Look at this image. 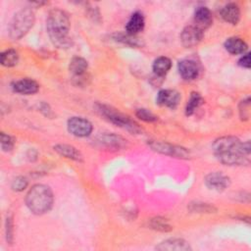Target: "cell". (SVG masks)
Here are the masks:
<instances>
[{"instance_id": "2e32d148", "label": "cell", "mask_w": 251, "mask_h": 251, "mask_svg": "<svg viewBox=\"0 0 251 251\" xmlns=\"http://www.w3.org/2000/svg\"><path fill=\"white\" fill-rule=\"evenodd\" d=\"M13 88L18 93L25 94V95H30V94H34L38 91L39 85L35 80H33L31 78H22L14 83Z\"/></svg>"}, {"instance_id": "ffe728a7", "label": "cell", "mask_w": 251, "mask_h": 251, "mask_svg": "<svg viewBox=\"0 0 251 251\" xmlns=\"http://www.w3.org/2000/svg\"><path fill=\"white\" fill-rule=\"evenodd\" d=\"M87 68H88V64L86 60L81 57H74L71 60L70 66H69V70L75 77L83 76L87 71Z\"/></svg>"}, {"instance_id": "9c48e42d", "label": "cell", "mask_w": 251, "mask_h": 251, "mask_svg": "<svg viewBox=\"0 0 251 251\" xmlns=\"http://www.w3.org/2000/svg\"><path fill=\"white\" fill-rule=\"evenodd\" d=\"M177 70L180 76L185 80L195 79L200 73L198 64L194 60L183 59L178 62Z\"/></svg>"}, {"instance_id": "44dd1931", "label": "cell", "mask_w": 251, "mask_h": 251, "mask_svg": "<svg viewBox=\"0 0 251 251\" xmlns=\"http://www.w3.org/2000/svg\"><path fill=\"white\" fill-rule=\"evenodd\" d=\"M172 62L167 57H159L153 63V72L158 76L165 75L171 69Z\"/></svg>"}, {"instance_id": "484cf974", "label": "cell", "mask_w": 251, "mask_h": 251, "mask_svg": "<svg viewBox=\"0 0 251 251\" xmlns=\"http://www.w3.org/2000/svg\"><path fill=\"white\" fill-rule=\"evenodd\" d=\"M250 116V98L242 100L239 104V117L242 121H247Z\"/></svg>"}, {"instance_id": "7c38bea8", "label": "cell", "mask_w": 251, "mask_h": 251, "mask_svg": "<svg viewBox=\"0 0 251 251\" xmlns=\"http://www.w3.org/2000/svg\"><path fill=\"white\" fill-rule=\"evenodd\" d=\"M156 249L161 251H189L191 247L189 243L182 238H169L160 242L156 246Z\"/></svg>"}, {"instance_id": "f1b7e54d", "label": "cell", "mask_w": 251, "mask_h": 251, "mask_svg": "<svg viewBox=\"0 0 251 251\" xmlns=\"http://www.w3.org/2000/svg\"><path fill=\"white\" fill-rule=\"evenodd\" d=\"M27 179L25 176H17L12 181V188L15 191H23L27 186Z\"/></svg>"}, {"instance_id": "8992f818", "label": "cell", "mask_w": 251, "mask_h": 251, "mask_svg": "<svg viewBox=\"0 0 251 251\" xmlns=\"http://www.w3.org/2000/svg\"><path fill=\"white\" fill-rule=\"evenodd\" d=\"M150 147L159 153L170 155L176 158H188L189 157V152L180 146L173 145L168 142H163V141H152L150 142Z\"/></svg>"}, {"instance_id": "6da1fadb", "label": "cell", "mask_w": 251, "mask_h": 251, "mask_svg": "<svg viewBox=\"0 0 251 251\" xmlns=\"http://www.w3.org/2000/svg\"><path fill=\"white\" fill-rule=\"evenodd\" d=\"M213 151L217 159L227 166L249 164L250 142H241L235 136H222L213 143Z\"/></svg>"}, {"instance_id": "52a82bcc", "label": "cell", "mask_w": 251, "mask_h": 251, "mask_svg": "<svg viewBox=\"0 0 251 251\" xmlns=\"http://www.w3.org/2000/svg\"><path fill=\"white\" fill-rule=\"evenodd\" d=\"M68 129L69 131L78 137L88 136L93 129L92 124L81 117H72L68 121Z\"/></svg>"}, {"instance_id": "ac0fdd59", "label": "cell", "mask_w": 251, "mask_h": 251, "mask_svg": "<svg viewBox=\"0 0 251 251\" xmlns=\"http://www.w3.org/2000/svg\"><path fill=\"white\" fill-rule=\"evenodd\" d=\"M225 48L228 53L232 55H238L245 53V51L247 50V44L243 39L233 36L226 40Z\"/></svg>"}, {"instance_id": "30bf717a", "label": "cell", "mask_w": 251, "mask_h": 251, "mask_svg": "<svg viewBox=\"0 0 251 251\" xmlns=\"http://www.w3.org/2000/svg\"><path fill=\"white\" fill-rule=\"evenodd\" d=\"M229 177L219 172L211 173L205 178V184L207 187L215 191L225 190L229 185Z\"/></svg>"}, {"instance_id": "d6986e66", "label": "cell", "mask_w": 251, "mask_h": 251, "mask_svg": "<svg viewBox=\"0 0 251 251\" xmlns=\"http://www.w3.org/2000/svg\"><path fill=\"white\" fill-rule=\"evenodd\" d=\"M54 150L63 157L72 159L75 161H81L82 156L80 152L74 146L69 144H57L54 146Z\"/></svg>"}, {"instance_id": "5b68a950", "label": "cell", "mask_w": 251, "mask_h": 251, "mask_svg": "<svg viewBox=\"0 0 251 251\" xmlns=\"http://www.w3.org/2000/svg\"><path fill=\"white\" fill-rule=\"evenodd\" d=\"M98 111L103 115L108 121L115 124L117 126H120L124 129H126L132 133H139L141 132V128L139 126L132 121L129 117L126 116L125 114L119 112L118 110L103 104L98 105Z\"/></svg>"}, {"instance_id": "4316f807", "label": "cell", "mask_w": 251, "mask_h": 251, "mask_svg": "<svg viewBox=\"0 0 251 251\" xmlns=\"http://www.w3.org/2000/svg\"><path fill=\"white\" fill-rule=\"evenodd\" d=\"M0 142H1V147L3 151H11L14 147V139L12 136L9 134H6L5 132H1V137H0Z\"/></svg>"}, {"instance_id": "f546056e", "label": "cell", "mask_w": 251, "mask_h": 251, "mask_svg": "<svg viewBox=\"0 0 251 251\" xmlns=\"http://www.w3.org/2000/svg\"><path fill=\"white\" fill-rule=\"evenodd\" d=\"M6 236L8 242H11L13 238V222L11 218H7L6 220Z\"/></svg>"}, {"instance_id": "e0dca14e", "label": "cell", "mask_w": 251, "mask_h": 251, "mask_svg": "<svg viewBox=\"0 0 251 251\" xmlns=\"http://www.w3.org/2000/svg\"><path fill=\"white\" fill-rule=\"evenodd\" d=\"M98 143L101 145H105L108 148H115V149H120L125 147L126 140L124 139L123 137L113 134V133H104L98 136L97 138Z\"/></svg>"}, {"instance_id": "7402d4cb", "label": "cell", "mask_w": 251, "mask_h": 251, "mask_svg": "<svg viewBox=\"0 0 251 251\" xmlns=\"http://www.w3.org/2000/svg\"><path fill=\"white\" fill-rule=\"evenodd\" d=\"M203 102L204 100L198 92H192L185 107L186 116H191L203 104Z\"/></svg>"}, {"instance_id": "3957f363", "label": "cell", "mask_w": 251, "mask_h": 251, "mask_svg": "<svg viewBox=\"0 0 251 251\" xmlns=\"http://www.w3.org/2000/svg\"><path fill=\"white\" fill-rule=\"evenodd\" d=\"M54 196L49 186L45 184H35L27 192L25 203L31 213L42 215L48 212L53 205Z\"/></svg>"}, {"instance_id": "603a6c76", "label": "cell", "mask_w": 251, "mask_h": 251, "mask_svg": "<svg viewBox=\"0 0 251 251\" xmlns=\"http://www.w3.org/2000/svg\"><path fill=\"white\" fill-rule=\"evenodd\" d=\"M19 54L14 49H8L1 53V64L5 67H14L18 64Z\"/></svg>"}, {"instance_id": "4dcf8cb0", "label": "cell", "mask_w": 251, "mask_h": 251, "mask_svg": "<svg viewBox=\"0 0 251 251\" xmlns=\"http://www.w3.org/2000/svg\"><path fill=\"white\" fill-rule=\"evenodd\" d=\"M238 64L239 66L243 67V68H246V69H249L250 66H251V61H250V54L249 53H246L244 54L238 61Z\"/></svg>"}, {"instance_id": "5bb4252c", "label": "cell", "mask_w": 251, "mask_h": 251, "mask_svg": "<svg viewBox=\"0 0 251 251\" xmlns=\"http://www.w3.org/2000/svg\"><path fill=\"white\" fill-rule=\"evenodd\" d=\"M220 14L224 21L231 25H236L240 20V9L235 3H228L225 5L221 9Z\"/></svg>"}, {"instance_id": "ba28073f", "label": "cell", "mask_w": 251, "mask_h": 251, "mask_svg": "<svg viewBox=\"0 0 251 251\" xmlns=\"http://www.w3.org/2000/svg\"><path fill=\"white\" fill-rule=\"evenodd\" d=\"M203 30L194 25H187L180 33V40L184 47L190 48L196 46L203 38Z\"/></svg>"}, {"instance_id": "83f0119b", "label": "cell", "mask_w": 251, "mask_h": 251, "mask_svg": "<svg viewBox=\"0 0 251 251\" xmlns=\"http://www.w3.org/2000/svg\"><path fill=\"white\" fill-rule=\"evenodd\" d=\"M135 114H136L137 118H139L140 120H142L144 122L151 123V122L157 121V119H158L152 112H150L147 109H137Z\"/></svg>"}, {"instance_id": "cb8c5ba5", "label": "cell", "mask_w": 251, "mask_h": 251, "mask_svg": "<svg viewBox=\"0 0 251 251\" xmlns=\"http://www.w3.org/2000/svg\"><path fill=\"white\" fill-rule=\"evenodd\" d=\"M149 225H150L151 228H153L155 230L163 231V232H167V231H170V230L173 229V227L169 224L168 220H166L164 218H160V217L151 219Z\"/></svg>"}, {"instance_id": "277c9868", "label": "cell", "mask_w": 251, "mask_h": 251, "mask_svg": "<svg viewBox=\"0 0 251 251\" xmlns=\"http://www.w3.org/2000/svg\"><path fill=\"white\" fill-rule=\"evenodd\" d=\"M35 16L31 8L25 7L17 12L9 25V35L12 39L18 40L27 33L34 24Z\"/></svg>"}, {"instance_id": "d4e9b609", "label": "cell", "mask_w": 251, "mask_h": 251, "mask_svg": "<svg viewBox=\"0 0 251 251\" xmlns=\"http://www.w3.org/2000/svg\"><path fill=\"white\" fill-rule=\"evenodd\" d=\"M188 210L193 213H214L217 211V209L209 204V203H203V202H194L190 203L188 206Z\"/></svg>"}, {"instance_id": "4fadbf2b", "label": "cell", "mask_w": 251, "mask_h": 251, "mask_svg": "<svg viewBox=\"0 0 251 251\" xmlns=\"http://www.w3.org/2000/svg\"><path fill=\"white\" fill-rule=\"evenodd\" d=\"M213 23V16L209 8L198 7L194 13V25H196L201 30L208 28Z\"/></svg>"}, {"instance_id": "8fae6325", "label": "cell", "mask_w": 251, "mask_h": 251, "mask_svg": "<svg viewBox=\"0 0 251 251\" xmlns=\"http://www.w3.org/2000/svg\"><path fill=\"white\" fill-rule=\"evenodd\" d=\"M156 101L161 106L174 109L180 101V94L174 89H162L157 94Z\"/></svg>"}, {"instance_id": "9a60e30c", "label": "cell", "mask_w": 251, "mask_h": 251, "mask_svg": "<svg viewBox=\"0 0 251 251\" xmlns=\"http://www.w3.org/2000/svg\"><path fill=\"white\" fill-rule=\"evenodd\" d=\"M144 25L145 21L143 15L140 12H135L130 16L128 22L126 23V31L127 34L134 36L135 34L143 30Z\"/></svg>"}, {"instance_id": "7a4b0ae2", "label": "cell", "mask_w": 251, "mask_h": 251, "mask_svg": "<svg viewBox=\"0 0 251 251\" xmlns=\"http://www.w3.org/2000/svg\"><path fill=\"white\" fill-rule=\"evenodd\" d=\"M46 27L48 35L54 45L60 48L71 45V38L69 31L71 22L68 14L61 9H53L49 12Z\"/></svg>"}]
</instances>
